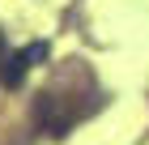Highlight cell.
Here are the masks:
<instances>
[{"label":"cell","mask_w":149,"mask_h":145,"mask_svg":"<svg viewBox=\"0 0 149 145\" xmlns=\"http://www.w3.org/2000/svg\"><path fill=\"white\" fill-rule=\"evenodd\" d=\"M38 60H47V43H26L22 51H13V56L0 64V85H4V90H17L26 81V73H30Z\"/></svg>","instance_id":"1"},{"label":"cell","mask_w":149,"mask_h":145,"mask_svg":"<svg viewBox=\"0 0 149 145\" xmlns=\"http://www.w3.org/2000/svg\"><path fill=\"white\" fill-rule=\"evenodd\" d=\"M0 51H4V34H0Z\"/></svg>","instance_id":"2"}]
</instances>
